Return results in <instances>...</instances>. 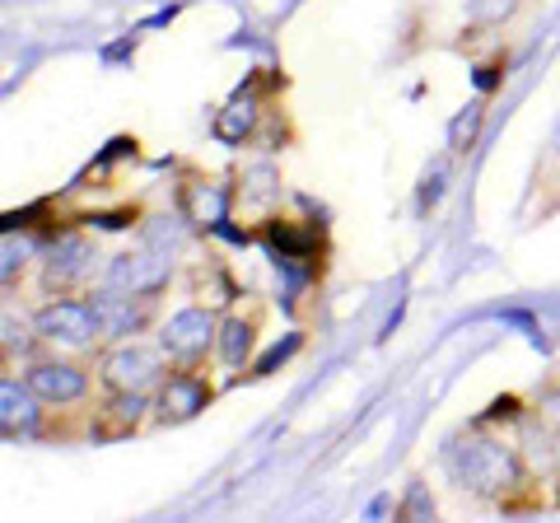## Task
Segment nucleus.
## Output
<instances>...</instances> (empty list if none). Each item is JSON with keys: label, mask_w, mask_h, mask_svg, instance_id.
Returning <instances> with one entry per match:
<instances>
[{"label": "nucleus", "mask_w": 560, "mask_h": 523, "mask_svg": "<svg viewBox=\"0 0 560 523\" xmlns=\"http://www.w3.org/2000/svg\"><path fill=\"white\" fill-rule=\"evenodd\" d=\"M90 300H94V313H98L103 346L108 341H136L140 333L160 327V294H131V290L98 286V290H90Z\"/></svg>", "instance_id": "obj_10"}, {"label": "nucleus", "mask_w": 560, "mask_h": 523, "mask_svg": "<svg viewBox=\"0 0 560 523\" xmlns=\"http://www.w3.org/2000/svg\"><path fill=\"white\" fill-rule=\"evenodd\" d=\"M145 421H154V393H127V388H103L98 403H90V440H127Z\"/></svg>", "instance_id": "obj_11"}, {"label": "nucleus", "mask_w": 560, "mask_h": 523, "mask_svg": "<svg viewBox=\"0 0 560 523\" xmlns=\"http://www.w3.org/2000/svg\"><path fill=\"white\" fill-rule=\"evenodd\" d=\"M444 183H448V160H434V164L425 168V178H420V206H434V201H440Z\"/></svg>", "instance_id": "obj_21"}, {"label": "nucleus", "mask_w": 560, "mask_h": 523, "mask_svg": "<svg viewBox=\"0 0 560 523\" xmlns=\"http://www.w3.org/2000/svg\"><path fill=\"white\" fill-rule=\"evenodd\" d=\"M300 346H304V333H290V337H285V346H276V351H267V356H261V360L253 364L248 374H234L230 383H243V379H267L271 370H280V364H285L294 351H300Z\"/></svg>", "instance_id": "obj_18"}, {"label": "nucleus", "mask_w": 560, "mask_h": 523, "mask_svg": "<svg viewBox=\"0 0 560 523\" xmlns=\"http://www.w3.org/2000/svg\"><path fill=\"white\" fill-rule=\"evenodd\" d=\"M28 262H33V243L14 239V230H5V290H14V281H24Z\"/></svg>", "instance_id": "obj_19"}, {"label": "nucleus", "mask_w": 560, "mask_h": 523, "mask_svg": "<svg viewBox=\"0 0 560 523\" xmlns=\"http://www.w3.org/2000/svg\"><path fill=\"white\" fill-rule=\"evenodd\" d=\"M33 333H38L47 346H70V351H90V346H103L98 333V313L90 294H61V300H47L33 309Z\"/></svg>", "instance_id": "obj_7"}, {"label": "nucleus", "mask_w": 560, "mask_h": 523, "mask_svg": "<svg viewBox=\"0 0 560 523\" xmlns=\"http://www.w3.org/2000/svg\"><path fill=\"white\" fill-rule=\"evenodd\" d=\"M481 121H486V103H467V113L453 117V127H448V154H453V160H458V154H467L471 146H477Z\"/></svg>", "instance_id": "obj_17"}, {"label": "nucleus", "mask_w": 560, "mask_h": 523, "mask_svg": "<svg viewBox=\"0 0 560 523\" xmlns=\"http://www.w3.org/2000/svg\"><path fill=\"white\" fill-rule=\"evenodd\" d=\"M238 201V187L215 178V173H187V183H178V211L197 230H224Z\"/></svg>", "instance_id": "obj_13"}, {"label": "nucleus", "mask_w": 560, "mask_h": 523, "mask_svg": "<svg viewBox=\"0 0 560 523\" xmlns=\"http://www.w3.org/2000/svg\"><path fill=\"white\" fill-rule=\"evenodd\" d=\"M94 267H98V243L80 230H61V234H51L47 253L38 257V290L47 300H57V294L90 286Z\"/></svg>", "instance_id": "obj_4"}, {"label": "nucleus", "mask_w": 560, "mask_h": 523, "mask_svg": "<svg viewBox=\"0 0 560 523\" xmlns=\"http://www.w3.org/2000/svg\"><path fill=\"white\" fill-rule=\"evenodd\" d=\"M261 333H267V304L248 300V304H230L220 313V341H215V360L224 370H243L253 360Z\"/></svg>", "instance_id": "obj_14"}, {"label": "nucleus", "mask_w": 560, "mask_h": 523, "mask_svg": "<svg viewBox=\"0 0 560 523\" xmlns=\"http://www.w3.org/2000/svg\"><path fill=\"white\" fill-rule=\"evenodd\" d=\"M43 416H47V403L28 388V379H14V374L0 379V434L5 440H28V434L38 440Z\"/></svg>", "instance_id": "obj_15"}, {"label": "nucleus", "mask_w": 560, "mask_h": 523, "mask_svg": "<svg viewBox=\"0 0 560 523\" xmlns=\"http://www.w3.org/2000/svg\"><path fill=\"white\" fill-rule=\"evenodd\" d=\"M551 164H560V127H556V136H551Z\"/></svg>", "instance_id": "obj_23"}, {"label": "nucleus", "mask_w": 560, "mask_h": 523, "mask_svg": "<svg viewBox=\"0 0 560 523\" xmlns=\"http://www.w3.org/2000/svg\"><path fill=\"white\" fill-rule=\"evenodd\" d=\"M444 463H448V473L463 491L500 504V510H510V504L518 500V491L533 486L528 458H523L514 444H504L500 434H477V430L458 434V440L444 449Z\"/></svg>", "instance_id": "obj_1"}, {"label": "nucleus", "mask_w": 560, "mask_h": 523, "mask_svg": "<svg viewBox=\"0 0 560 523\" xmlns=\"http://www.w3.org/2000/svg\"><path fill=\"white\" fill-rule=\"evenodd\" d=\"M397 519H434V496L425 491V481H411L407 486V500L397 504Z\"/></svg>", "instance_id": "obj_20"}, {"label": "nucleus", "mask_w": 560, "mask_h": 523, "mask_svg": "<svg viewBox=\"0 0 560 523\" xmlns=\"http://www.w3.org/2000/svg\"><path fill=\"white\" fill-rule=\"evenodd\" d=\"M24 379H28V388L43 397L47 407H80V403H90L94 397V364H84V360H66V356H33L24 364Z\"/></svg>", "instance_id": "obj_9"}, {"label": "nucleus", "mask_w": 560, "mask_h": 523, "mask_svg": "<svg viewBox=\"0 0 560 523\" xmlns=\"http://www.w3.org/2000/svg\"><path fill=\"white\" fill-rule=\"evenodd\" d=\"M173 281V257L140 243V248L113 253L108 267H103V286L113 290H131V294H160Z\"/></svg>", "instance_id": "obj_12"}, {"label": "nucleus", "mask_w": 560, "mask_h": 523, "mask_svg": "<svg viewBox=\"0 0 560 523\" xmlns=\"http://www.w3.org/2000/svg\"><path fill=\"white\" fill-rule=\"evenodd\" d=\"M257 243H267L271 257L285 267L290 276H304V281H323L327 271V224L323 220H294L285 211H271L257 220L253 230Z\"/></svg>", "instance_id": "obj_2"}, {"label": "nucleus", "mask_w": 560, "mask_h": 523, "mask_svg": "<svg viewBox=\"0 0 560 523\" xmlns=\"http://www.w3.org/2000/svg\"><path fill=\"white\" fill-rule=\"evenodd\" d=\"M523 10H528V0H467V24H471V33L504 28V24H514Z\"/></svg>", "instance_id": "obj_16"}, {"label": "nucleus", "mask_w": 560, "mask_h": 523, "mask_svg": "<svg viewBox=\"0 0 560 523\" xmlns=\"http://www.w3.org/2000/svg\"><path fill=\"white\" fill-rule=\"evenodd\" d=\"M215 341H220V313L201 300L168 313L160 323V346H164L168 364H206L215 356Z\"/></svg>", "instance_id": "obj_8"}, {"label": "nucleus", "mask_w": 560, "mask_h": 523, "mask_svg": "<svg viewBox=\"0 0 560 523\" xmlns=\"http://www.w3.org/2000/svg\"><path fill=\"white\" fill-rule=\"evenodd\" d=\"M215 379L206 364H168L164 383L154 388V426H187L215 403Z\"/></svg>", "instance_id": "obj_6"}, {"label": "nucleus", "mask_w": 560, "mask_h": 523, "mask_svg": "<svg viewBox=\"0 0 560 523\" xmlns=\"http://www.w3.org/2000/svg\"><path fill=\"white\" fill-rule=\"evenodd\" d=\"M280 84H285L280 75L257 71V75L215 113V141H220V146H248V141H257V136L267 131L271 113H276V103L267 98V90H280Z\"/></svg>", "instance_id": "obj_5"}, {"label": "nucleus", "mask_w": 560, "mask_h": 523, "mask_svg": "<svg viewBox=\"0 0 560 523\" xmlns=\"http://www.w3.org/2000/svg\"><path fill=\"white\" fill-rule=\"evenodd\" d=\"M94 374L98 388H127V393H154L168 374V356L164 346L154 351L145 341H108L94 351Z\"/></svg>", "instance_id": "obj_3"}, {"label": "nucleus", "mask_w": 560, "mask_h": 523, "mask_svg": "<svg viewBox=\"0 0 560 523\" xmlns=\"http://www.w3.org/2000/svg\"><path fill=\"white\" fill-rule=\"evenodd\" d=\"M504 66H510V57H495V61H486V66H481V71H477V90H481V94H490V90H495Z\"/></svg>", "instance_id": "obj_22"}]
</instances>
